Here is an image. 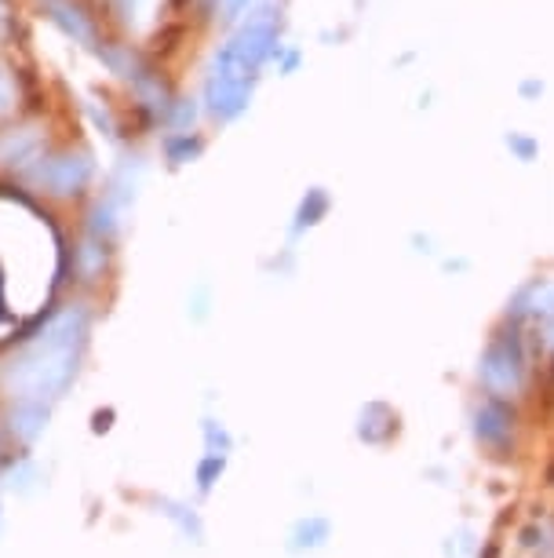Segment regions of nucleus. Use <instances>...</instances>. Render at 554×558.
Wrapping results in <instances>:
<instances>
[{
	"mask_svg": "<svg viewBox=\"0 0 554 558\" xmlns=\"http://www.w3.org/2000/svg\"><path fill=\"white\" fill-rule=\"evenodd\" d=\"M37 154H40L37 132H15V135H4V140H0V165H23Z\"/></svg>",
	"mask_w": 554,
	"mask_h": 558,
	"instance_id": "39448f33",
	"label": "nucleus"
},
{
	"mask_svg": "<svg viewBox=\"0 0 554 558\" xmlns=\"http://www.w3.org/2000/svg\"><path fill=\"white\" fill-rule=\"evenodd\" d=\"M48 183L51 194H73L77 186H85L88 179V161L85 157H59V161L48 165V172L40 175Z\"/></svg>",
	"mask_w": 554,
	"mask_h": 558,
	"instance_id": "20e7f679",
	"label": "nucleus"
},
{
	"mask_svg": "<svg viewBox=\"0 0 554 558\" xmlns=\"http://www.w3.org/2000/svg\"><path fill=\"white\" fill-rule=\"evenodd\" d=\"M85 332L81 314H62L40 332V340L19 357L8 373V387L23 398V405H45L70 384L73 362H77V343Z\"/></svg>",
	"mask_w": 554,
	"mask_h": 558,
	"instance_id": "f257e3e1",
	"label": "nucleus"
},
{
	"mask_svg": "<svg viewBox=\"0 0 554 558\" xmlns=\"http://www.w3.org/2000/svg\"><path fill=\"white\" fill-rule=\"evenodd\" d=\"M270 45H274V23L270 19H256L230 40L216 62L212 81H208V110L219 113V118H234L245 107L248 88H253L256 73L263 66Z\"/></svg>",
	"mask_w": 554,
	"mask_h": 558,
	"instance_id": "f03ea898",
	"label": "nucleus"
},
{
	"mask_svg": "<svg viewBox=\"0 0 554 558\" xmlns=\"http://www.w3.org/2000/svg\"><path fill=\"white\" fill-rule=\"evenodd\" d=\"M248 4H253V0H223V15L226 19H237Z\"/></svg>",
	"mask_w": 554,
	"mask_h": 558,
	"instance_id": "0eeeda50",
	"label": "nucleus"
},
{
	"mask_svg": "<svg viewBox=\"0 0 554 558\" xmlns=\"http://www.w3.org/2000/svg\"><path fill=\"white\" fill-rule=\"evenodd\" d=\"M482 376H485V384L493 387L496 395L518 391V384H521V354H518V347L510 343V340H500V343L489 347V354H485V362H482Z\"/></svg>",
	"mask_w": 554,
	"mask_h": 558,
	"instance_id": "7ed1b4c3",
	"label": "nucleus"
},
{
	"mask_svg": "<svg viewBox=\"0 0 554 558\" xmlns=\"http://www.w3.org/2000/svg\"><path fill=\"white\" fill-rule=\"evenodd\" d=\"M478 435H482L489 446H504L510 435V416L500 405L489 402L482 413H478Z\"/></svg>",
	"mask_w": 554,
	"mask_h": 558,
	"instance_id": "423d86ee",
	"label": "nucleus"
}]
</instances>
